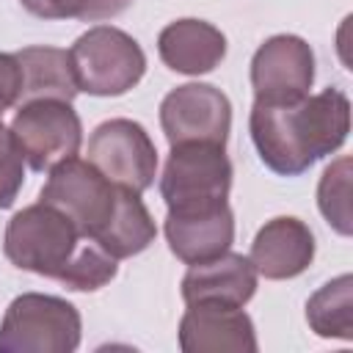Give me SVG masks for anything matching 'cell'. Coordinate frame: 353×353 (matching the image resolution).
I'll return each instance as SVG.
<instances>
[{
	"instance_id": "6da1fadb",
	"label": "cell",
	"mask_w": 353,
	"mask_h": 353,
	"mask_svg": "<svg viewBox=\"0 0 353 353\" xmlns=\"http://www.w3.org/2000/svg\"><path fill=\"white\" fill-rule=\"evenodd\" d=\"M259 160L281 174L298 176L314 160L336 152L350 132V102L339 88H323L295 102L256 99L248 119Z\"/></svg>"
},
{
	"instance_id": "7a4b0ae2",
	"label": "cell",
	"mask_w": 353,
	"mask_h": 353,
	"mask_svg": "<svg viewBox=\"0 0 353 353\" xmlns=\"http://www.w3.org/2000/svg\"><path fill=\"white\" fill-rule=\"evenodd\" d=\"M83 240L85 237L63 212L39 201L19 210L8 221L3 251L8 262L17 265L19 270L58 281L69 268V262L74 259Z\"/></svg>"
},
{
	"instance_id": "3957f363",
	"label": "cell",
	"mask_w": 353,
	"mask_h": 353,
	"mask_svg": "<svg viewBox=\"0 0 353 353\" xmlns=\"http://www.w3.org/2000/svg\"><path fill=\"white\" fill-rule=\"evenodd\" d=\"M80 312L41 292H22L0 323V353H72L80 345Z\"/></svg>"
},
{
	"instance_id": "277c9868",
	"label": "cell",
	"mask_w": 353,
	"mask_h": 353,
	"mask_svg": "<svg viewBox=\"0 0 353 353\" xmlns=\"http://www.w3.org/2000/svg\"><path fill=\"white\" fill-rule=\"evenodd\" d=\"M69 58L77 88L94 97H121L135 88L146 72V55L141 44L113 25L88 28L72 44Z\"/></svg>"
},
{
	"instance_id": "5b68a950",
	"label": "cell",
	"mask_w": 353,
	"mask_h": 353,
	"mask_svg": "<svg viewBox=\"0 0 353 353\" xmlns=\"http://www.w3.org/2000/svg\"><path fill=\"white\" fill-rule=\"evenodd\" d=\"M232 188V163L223 146L179 143L171 146L160 176V196L168 210H199L226 201Z\"/></svg>"
},
{
	"instance_id": "8992f818",
	"label": "cell",
	"mask_w": 353,
	"mask_h": 353,
	"mask_svg": "<svg viewBox=\"0 0 353 353\" xmlns=\"http://www.w3.org/2000/svg\"><path fill=\"white\" fill-rule=\"evenodd\" d=\"M119 185L102 176L88 160L69 157L50 168V176L39 193V201L63 212L83 237L94 240L110 221Z\"/></svg>"
},
{
	"instance_id": "52a82bcc",
	"label": "cell",
	"mask_w": 353,
	"mask_h": 353,
	"mask_svg": "<svg viewBox=\"0 0 353 353\" xmlns=\"http://www.w3.org/2000/svg\"><path fill=\"white\" fill-rule=\"evenodd\" d=\"M11 135L22 149V157L33 171H50L58 163L74 157L83 143V124L72 102L36 99L19 105Z\"/></svg>"
},
{
	"instance_id": "ba28073f",
	"label": "cell",
	"mask_w": 353,
	"mask_h": 353,
	"mask_svg": "<svg viewBox=\"0 0 353 353\" xmlns=\"http://www.w3.org/2000/svg\"><path fill=\"white\" fill-rule=\"evenodd\" d=\"M88 163L113 185L143 193L157 176V149L132 119L102 121L88 138Z\"/></svg>"
},
{
	"instance_id": "9c48e42d",
	"label": "cell",
	"mask_w": 353,
	"mask_h": 353,
	"mask_svg": "<svg viewBox=\"0 0 353 353\" xmlns=\"http://www.w3.org/2000/svg\"><path fill=\"white\" fill-rule=\"evenodd\" d=\"M160 127L171 146L215 143L226 146L232 130L229 97L207 83H185L160 102Z\"/></svg>"
},
{
	"instance_id": "30bf717a",
	"label": "cell",
	"mask_w": 353,
	"mask_h": 353,
	"mask_svg": "<svg viewBox=\"0 0 353 353\" xmlns=\"http://www.w3.org/2000/svg\"><path fill=\"white\" fill-rule=\"evenodd\" d=\"M314 83V52L292 33L270 36L251 58V85L262 102H295Z\"/></svg>"
},
{
	"instance_id": "8fae6325",
	"label": "cell",
	"mask_w": 353,
	"mask_h": 353,
	"mask_svg": "<svg viewBox=\"0 0 353 353\" xmlns=\"http://www.w3.org/2000/svg\"><path fill=\"white\" fill-rule=\"evenodd\" d=\"M179 347L185 353H256L259 345L243 306L188 303L179 320Z\"/></svg>"
},
{
	"instance_id": "7c38bea8",
	"label": "cell",
	"mask_w": 353,
	"mask_h": 353,
	"mask_svg": "<svg viewBox=\"0 0 353 353\" xmlns=\"http://www.w3.org/2000/svg\"><path fill=\"white\" fill-rule=\"evenodd\" d=\"M165 240L171 254L185 265L207 262L229 251L234 240V215L226 201L199 210H168Z\"/></svg>"
},
{
	"instance_id": "4fadbf2b",
	"label": "cell",
	"mask_w": 353,
	"mask_h": 353,
	"mask_svg": "<svg viewBox=\"0 0 353 353\" xmlns=\"http://www.w3.org/2000/svg\"><path fill=\"white\" fill-rule=\"evenodd\" d=\"M248 259L254 270L265 279H295L314 259V234L301 218H273L256 232Z\"/></svg>"
},
{
	"instance_id": "5bb4252c",
	"label": "cell",
	"mask_w": 353,
	"mask_h": 353,
	"mask_svg": "<svg viewBox=\"0 0 353 353\" xmlns=\"http://www.w3.org/2000/svg\"><path fill=\"white\" fill-rule=\"evenodd\" d=\"M256 292V270L248 256L223 251L207 262L190 265L182 279L185 303L245 306Z\"/></svg>"
},
{
	"instance_id": "9a60e30c",
	"label": "cell",
	"mask_w": 353,
	"mask_h": 353,
	"mask_svg": "<svg viewBox=\"0 0 353 353\" xmlns=\"http://www.w3.org/2000/svg\"><path fill=\"white\" fill-rule=\"evenodd\" d=\"M160 61L179 74H207L226 55V36L204 19H176L157 36Z\"/></svg>"
},
{
	"instance_id": "2e32d148",
	"label": "cell",
	"mask_w": 353,
	"mask_h": 353,
	"mask_svg": "<svg viewBox=\"0 0 353 353\" xmlns=\"http://www.w3.org/2000/svg\"><path fill=\"white\" fill-rule=\"evenodd\" d=\"M17 55L19 72H22V91L19 105L36 102V99H61L72 102L77 97V77L74 66L66 50L58 47H25Z\"/></svg>"
},
{
	"instance_id": "e0dca14e",
	"label": "cell",
	"mask_w": 353,
	"mask_h": 353,
	"mask_svg": "<svg viewBox=\"0 0 353 353\" xmlns=\"http://www.w3.org/2000/svg\"><path fill=\"white\" fill-rule=\"evenodd\" d=\"M154 237H157V226H154L146 204L141 201V193L119 188L113 215L99 229L94 243L102 245L110 256L127 259V256H135V254L146 251Z\"/></svg>"
},
{
	"instance_id": "ac0fdd59",
	"label": "cell",
	"mask_w": 353,
	"mask_h": 353,
	"mask_svg": "<svg viewBox=\"0 0 353 353\" xmlns=\"http://www.w3.org/2000/svg\"><path fill=\"white\" fill-rule=\"evenodd\" d=\"M309 328L325 339H353V276L342 273L323 284L306 303Z\"/></svg>"
},
{
	"instance_id": "d6986e66",
	"label": "cell",
	"mask_w": 353,
	"mask_h": 353,
	"mask_svg": "<svg viewBox=\"0 0 353 353\" xmlns=\"http://www.w3.org/2000/svg\"><path fill=\"white\" fill-rule=\"evenodd\" d=\"M317 207L323 212V218L339 232V234H350L353 232V221H350V157H339L334 160L317 185Z\"/></svg>"
},
{
	"instance_id": "ffe728a7",
	"label": "cell",
	"mask_w": 353,
	"mask_h": 353,
	"mask_svg": "<svg viewBox=\"0 0 353 353\" xmlns=\"http://www.w3.org/2000/svg\"><path fill=\"white\" fill-rule=\"evenodd\" d=\"M119 259L110 256L102 245H97L94 240H83L74 259L69 262V268L63 270V276L58 279L63 287L77 290V292H94L99 287H105L108 281L116 279L119 273Z\"/></svg>"
},
{
	"instance_id": "44dd1931",
	"label": "cell",
	"mask_w": 353,
	"mask_h": 353,
	"mask_svg": "<svg viewBox=\"0 0 353 353\" xmlns=\"http://www.w3.org/2000/svg\"><path fill=\"white\" fill-rule=\"evenodd\" d=\"M25 11L41 19H80L99 22L119 17L132 0H19Z\"/></svg>"
},
{
	"instance_id": "7402d4cb",
	"label": "cell",
	"mask_w": 353,
	"mask_h": 353,
	"mask_svg": "<svg viewBox=\"0 0 353 353\" xmlns=\"http://www.w3.org/2000/svg\"><path fill=\"white\" fill-rule=\"evenodd\" d=\"M25 182V157L8 127H0V210H8Z\"/></svg>"
},
{
	"instance_id": "603a6c76",
	"label": "cell",
	"mask_w": 353,
	"mask_h": 353,
	"mask_svg": "<svg viewBox=\"0 0 353 353\" xmlns=\"http://www.w3.org/2000/svg\"><path fill=\"white\" fill-rule=\"evenodd\" d=\"M19 91H22V72L17 55L0 52V113L8 110L11 105H19Z\"/></svg>"
},
{
	"instance_id": "cb8c5ba5",
	"label": "cell",
	"mask_w": 353,
	"mask_h": 353,
	"mask_svg": "<svg viewBox=\"0 0 353 353\" xmlns=\"http://www.w3.org/2000/svg\"><path fill=\"white\" fill-rule=\"evenodd\" d=\"M0 116H3V113H0ZM0 127H3V121H0Z\"/></svg>"
}]
</instances>
